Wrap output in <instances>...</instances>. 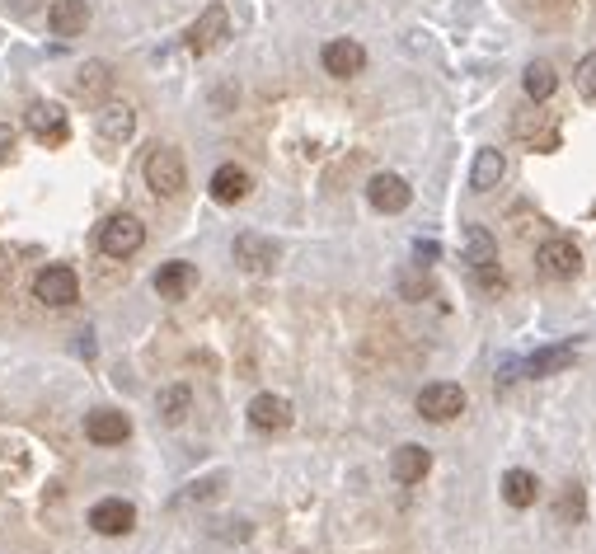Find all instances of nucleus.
<instances>
[{
    "mask_svg": "<svg viewBox=\"0 0 596 554\" xmlns=\"http://www.w3.org/2000/svg\"><path fill=\"white\" fill-rule=\"evenodd\" d=\"M108 85V66L104 62H90L80 71V94H99Z\"/></svg>",
    "mask_w": 596,
    "mask_h": 554,
    "instance_id": "obj_26",
    "label": "nucleus"
},
{
    "mask_svg": "<svg viewBox=\"0 0 596 554\" xmlns=\"http://www.w3.org/2000/svg\"><path fill=\"white\" fill-rule=\"evenodd\" d=\"M521 85H526V99H531V104H545V99L559 90V76H554L550 62H531L526 76H521Z\"/></svg>",
    "mask_w": 596,
    "mask_h": 554,
    "instance_id": "obj_24",
    "label": "nucleus"
},
{
    "mask_svg": "<svg viewBox=\"0 0 596 554\" xmlns=\"http://www.w3.org/2000/svg\"><path fill=\"white\" fill-rule=\"evenodd\" d=\"M418 414L428 423H451V418L465 414V390L456 381H432L418 390Z\"/></svg>",
    "mask_w": 596,
    "mask_h": 554,
    "instance_id": "obj_3",
    "label": "nucleus"
},
{
    "mask_svg": "<svg viewBox=\"0 0 596 554\" xmlns=\"http://www.w3.org/2000/svg\"><path fill=\"white\" fill-rule=\"evenodd\" d=\"M146 184H151L160 198H179L188 184L184 155L174 151V146H151V155H146Z\"/></svg>",
    "mask_w": 596,
    "mask_h": 554,
    "instance_id": "obj_1",
    "label": "nucleus"
},
{
    "mask_svg": "<svg viewBox=\"0 0 596 554\" xmlns=\"http://www.w3.org/2000/svg\"><path fill=\"white\" fill-rule=\"evenodd\" d=\"M249 188H254V179H249V170H240V165H221V170L212 174V198L216 202H245Z\"/></svg>",
    "mask_w": 596,
    "mask_h": 554,
    "instance_id": "obj_19",
    "label": "nucleus"
},
{
    "mask_svg": "<svg viewBox=\"0 0 596 554\" xmlns=\"http://www.w3.org/2000/svg\"><path fill=\"white\" fill-rule=\"evenodd\" d=\"M503 498L512 508H531L535 498H540V479L531 470H507L503 475Z\"/></svg>",
    "mask_w": 596,
    "mask_h": 554,
    "instance_id": "obj_23",
    "label": "nucleus"
},
{
    "mask_svg": "<svg viewBox=\"0 0 596 554\" xmlns=\"http://www.w3.org/2000/svg\"><path fill=\"white\" fill-rule=\"evenodd\" d=\"M320 62L334 80H352V76L367 71V47L357 43V38H334V43H324Z\"/></svg>",
    "mask_w": 596,
    "mask_h": 554,
    "instance_id": "obj_7",
    "label": "nucleus"
},
{
    "mask_svg": "<svg viewBox=\"0 0 596 554\" xmlns=\"http://www.w3.org/2000/svg\"><path fill=\"white\" fill-rule=\"evenodd\" d=\"M146 245V226H141L137 216H108L104 226H99V249H104L108 259H132L137 249Z\"/></svg>",
    "mask_w": 596,
    "mask_h": 554,
    "instance_id": "obj_2",
    "label": "nucleus"
},
{
    "mask_svg": "<svg viewBox=\"0 0 596 554\" xmlns=\"http://www.w3.org/2000/svg\"><path fill=\"white\" fill-rule=\"evenodd\" d=\"M578 90L582 99H596V52H587L578 62Z\"/></svg>",
    "mask_w": 596,
    "mask_h": 554,
    "instance_id": "obj_27",
    "label": "nucleus"
},
{
    "mask_svg": "<svg viewBox=\"0 0 596 554\" xmlns=\"http://www.w3.org/2000/svg\"><path fill=\"white\" fill-rule=\"evenodd\" d=\"M582 512H587V493H582V484H564L559 503H554V517H559V522H568V526H578Z\"/></svg>",
    "mask_w": 596,
    "mask_h": 554,
    "instance_id": "obj_25",
    "label": "nucleus"
},
{
    "mask_svg": "<svg viewBox=\"0 0 596 554\" xmlns=\"http://www.w3.org/2000/svg\"><path fill=\"white\" fill-rule=\"evenodd\" d=\"M503 174H507L503 151H493V146H484V151L474 155V170H470L474 193H489V188H498V184H503Z\"/></svg>",
    "mask_w": 596,
    "mask_h": 554,
    "instance_id": "obj_20",
    "label": "nucleus"
},
{
    "mask_svg": "<svg viewBox=\"0 0 596 554\" xmlns=\"http://www.w3.org/2000/svg\"><path fill=\"white\" fill-rule=\"evenodd\" d=\"M535 263H540V273H545V277H554V282H568V277L582 273V249L573 245L568 235H554V240H545V245H540Z\"/></svg>",
    "mask_w": 596,
    "mask_h": 554,
    "instance_id": "obj_5",
    "label": "nucleus"
},
{
    "mask_svg": "<svg viewBox=\"0 0 596 554\" xmlns=\"http://www.w3.org/2000/svg\"><path fill=\"white\" fill-rule=\"evenodd\" d=\"M85 24H90V5L85 0H57L47 10V29L57 38H76V33H85Z\"/></svg>",
    "mask_w": 596,
    "mask_h": 554,
    "instance_id": "obj_16",
    "label": "nucleus"
},
{
    "mask_svg": "<svg viewBox=\"0 0 596 554\" xmlns=\"http://www.w3.org/2000/svg\"><path fill=\"white\" fill-rule=\"evenodd\" d=\"M5 292H10V277H5V268H0V301H5Z\"/></svg>",
    "mask_w": 596,
    "mask_h": 554,
    "instance_id": "obj_32",
    "label": "nucleus"
},
{
    "mask_svg": "<svg viewBox=\"0 0 596 554\" xmlns=\"http://www.w3.org/2000/svg\"><path fill=\"white\" fill-rule=\"evenodd\" d=\"M85 437H90L94 447H118V442L132 437V418L118 414V409H94L85 418Z\"/></svg>",
    "mask_w": 596,
    "mask_h": 554,
    "instance_id": "obj_10",
    "label": "nucleus"
},
{
    "mask_svg": "<svg viewBox=\"0 0 596 554\" xmlns=\"http://www.w3.org/2000/svg\"><path fill=\"white\" fill-rule=\"evenodd\" d=\"M226 33H230V15H226V5L216 0V5H207L198 15V24L188 29V52L207 57V52H216V47L226 43Z\"/></svg>",
    "mask_w": 596,
    "mask_h": 554,
    "instance_id": "obj_6",
    "label": "nucleus"
},
{
    "mask_svg": "<svg viewBox=\"0 0 596 554\" xmlns=\"http://www.w3.org/2000/svg\"><path fill=\"white\" fill-rule=\"evenodd\" d=\"M33 296H38L43 306H71V301L80 296L76 268H66V263H47V268H38V277H33Z\"/></svg>",
    "mask_w": 596,
    "mask_h": 554,
    "instance_id": "obj_4",
    "label": "nucleus"
},
{
    "mask_svg": "<svg viewBox=\"0 0 596 554\" xmlns=\"http://www.w3.org/2000/svg\"><path fill=\"white\" fill-rule=\"evenodd\" d=\"M465 263H470L474 273H484V268L498 263V240H493L484 226H470V231H465Z\"/></svg>",
    "mask_w": 596,
    "mask_h": 554,
    "instance_id": "obj_21",
    "label": "nucleus"
},
{
    "mask_svg": "<svg viewBox=\"0 0 596 554\" xmlns=\"http://www.w3.org/2000/svg\"><path fill=\"white\" fill-rule=\"evenodd\" d=\"M90 526L99 536H127V531L137 526V508L123 503V498H99L90 508Z\"/></svg>",
    "mask_w": 596,
    "mask_h": 554,
    "instance_id": "obj_9",
    "label": "nucleus"
},
{
    "mask_svg": "<svg viewBox=\"0 0 596 554\" xmlns=\"http://www.w3.org/2000/svg\"><path fill=\"white\" fill-rule=\"evenodd\" d=\"M188 409H193V390H188V385H165L160 400H155V414H160V423H169V428L184 423Z\"/></svg>",
    "mask_w": 596,
    "mask_h": 554,
    "instance_id": "obj_22",
    "label": "nucleus"
},
{
    "mask_svg": "<svg viewBox=\"0 0 596 554\" xmlns=\"http://www.w3.org/2000/svg\"><path fill=\"white\" fill-rule=\"evenodd\" d=\"M24 123H29V132L38 141H47V146L66 141V108L52 104V99H33L29 113H24Z\"/></svg>",
    "mask_w": 596,
    "mask_h": 554,
    "instance_id": "obj_8",
    "label": "nucleus"
},
{
    "mask_svg": "<svg viewBox=\"0 0 596 554\" xmlns=\"http://www.w3.org/2000/svg\"><path fill=\"white\" fill-rule=\"evenodd\" d=\"M428 470H432V451L418 447V442H404V447L390 456V475H395L399 484H418Z\"/></svg>",
    "mask_w": 596,
    "mask_h": 554,
    "instance_id": "obj_15",
    "label": "nucleus"
},
{
    "mask_svg": "<svg viewBox=\"0 0 596 554\" xmlns=\"http://www.w3.org/2000/svg\"><path fill=\"white\" fill-rule=\"evenodd\" d=\"M193 282H198V268L184 259L174 263H160V273H155V292L165 296V301H184L188 292H193Z\"/></svg>",
    "mask_w": 596,
    "mask_h": 554,
    "instance_id": "obj_13",
    "label": "nucleus"
},
{
    "mask_svg": "<svg viewBox=\"0 0 596 554\" xmlns=\"http://www.w3.org/2000/svg\"><path fill=\"white\" fill-rule=\"evenodd\" d=\"M399 292L409 296V301H423V296H432V277L428 273H409L404 282H399Z\"/></svg>",
    "mask_w": 596,
    "mask_h": 554,
    "instance_id": "obj_28",
    "label": "nucleus"
},
{
    "mask_svg": "<svg viewBox=\"0 0 596 554\" xmlns=\"http://www.w3.org/2000/svg\"><path fill=\"white\" fill-rule=\"evenodd\" d=\"M235 263L249 268V273H268L277 263V245L273 240H263V235H254V231L235 235Z\"/></svg>",
    "mask_w": 596,
    "mask_h": 554,
    "instance_id": "obj_12",
    "label": "nucleus"
},
{
    "mask_svg": "<svg viewBox=\"0 0 596 554\" xmlns=\"http://www.w3.org/2000/svg\"><path fill=\"white\" fill-rule=\"evenodd\" d=\"M573 357H578L573 343H554V348H540V353H531L526 362H517L512 371H521V376H554V371L573 367Z\"/></svg>",
    "mask_w": 596,
    "mask_h": 554,
    "instance_id": "obj_14",
    "label": "nucleus"
},
{
    "mask_svg": "<svg viewBox=\"0 0 596 554\" xmlns=\"http://www.w3.org/2000/svg\"><path fill=\"white\" fill-rule=\"evenodd\" d=\"M413 254H418V263H432L437 254H442V249L432 245V240H418V245H413Z\"/></svg>",
    "mask_w": 596,
    "mask_h": 554,
    "instance_id": "obj_31",
    "label": "nucleus"
},
{
    "mask_svg": "<svg viewBox=\"0 0 596 554\" xmlns=\"http://www.w3.org/2000/svg\"><path fill=\"white\" fill-rule=\"evenodd\" d=\"M249 423L259 432L291 428V400H282V395H259V400L249 404Z\"/></svg>",
    "mask_w": 596,
    "mask_h": 554,
    "instance_id": "obj_17",
    "label": "nucleus"
},
{
    "mask_svg": "<svg viewBox=\"0 0 596 554\" xmlns=\"http://www.w3.org/2000/svg\"><path fill=\"white\" fill-rule=\"evenodd\" d=\"M367 198H371V207H376V212L395 216V212H404V207L413 202V188L404 184L399 174H376V179L367 184Z\"/></svg>",
    "mask_w": 596,
    "mask_h": 554,
    "instance_id": "obj_11",
    "label": "nucleus"
},
{
    "mask_svg": "<svg viewBox=\"0 0 596 554\" xmlns=\"http://www.w3.org/2000/svg\"><path fill=\"white\" fill-rule=\"evenodd\" d=\"M226 484V475H207V479H198V484H188V493L179 498V503H193V498H212L216 489Z\"/></svg>",
    "mask_w": 596,
    "mask_h": 554,
    "instance_id": "obj_29",
    "label": "nucleus"
},
{
    "mask_svg": "<svg viewBox=\"0 0 596 554\" xmlns=\"http://www.w3.org/2000/svg\"><path fill=\"white\" fill-rule=\"evenodd\" d=\"M94 127L104 141H127L137 132V113H132V104H104L94 113Z\"/></svg>",
    "mask_w": 596,
    "mask_h": 554,
    "instance_id": "obj_18",
    "label": "nucleus"
},
{
    "mask_svg": "<svg viewBox=\"0 0 596 554\" xmlns=\"http://www.w3.org/2000/svg\"><path fill=\"white\" fill-rule=\"evenodd\" d=\"M15 127L10 123H0V170H5V165H10V155H15Z\"/></svg>",
    "mask_w": 596,
    "mask_h": 554,
    "instance_id": "obj_30",
    "label": "nucleus"
}]
</instances>
